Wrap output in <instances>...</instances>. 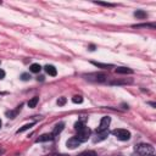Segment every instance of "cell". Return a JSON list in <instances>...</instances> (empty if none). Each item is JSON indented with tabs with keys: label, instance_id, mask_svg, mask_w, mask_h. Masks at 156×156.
Returning <instances> with one entry per match:
<instances>
[{
	"label": "cell",
	"instance_id": "cell-1",
	"mask_svg": "<svg viewBox=\"0 0 156 156\" xmlns=\"http://www.w3.org/2000/svg\"><path fill=\"white\" fill-rule=\"evenodd\" d=\"M135 153L140 156H151L154 154V146L150 144H139L135 146Z\"/></svg>",
	"mask_w": 156,
	"mask_h": 156
},
{
	"label": "cell",
	"instance_id": "cell-2",
	"mask_svg": "<svg viewBox=\"0 0 156 156\" xmlns=\"http://www.w3.org/2000/svg\"><path fill=\"white\" fill-rule=\"evenodd\" d=\"M112 134L116 137L117 139L122 140V142H127L131 139V133L127 129H121V128L115 129V131H112Z\"/></svg>",
	"mask_w": 156,
	"mask_h": 156
},
{
	"label": "cell",
	"instance_id": "cell-3",
	"mask_svg": "<svg viewBox=\"0 0 156 156\" xmlns=\"http://www.w3.org/2000/svg\"><path fill=\"white\" fill-rule=\"evenodd\" d=\"M77 132H78V134H77L76 138H77L80 143H84V142H87V140L89 139V137H90V129L87 126H84L82 129H79Z\"/></svg>",
	"mask_w": 156,
	"mask_h": 156
},
{
	"label": "cell",
	"instance_id": "cell-4",
	"mask_svg": "<svg viewBox=\"0 0 156 156\" xmlns=\"http://www.w3.org/2000/svg\"><path fill=\"white\" fill-rule=\"evenodd\" d=\"M83 77L88 80H93V82H105L106 80V76L104 73H89L84 74Z\"/></svg>",
	"mask_w": 156,
	"mask_h": 156
},
{
	"label": "cell",
	"instance_id": "cell-5",
	"mask_svg": "<svg viewBox=\"0 0 156 156\" xmlns=\"http://www.w3.org/2000/svg\"><path fill=\"white\" fill-rule=\"evenodd\" d=\"M110 122H111V118H110L109 116L102 117V118H101V121H100V124H99V127H98V129H96V132L99 133V132L107 131L109 126H110Z\"/></svg>",
	"mask_w": 156,
	"mask_h": 156
},
{
	"label": "cell",
	"instance_id": "cell-6",
	"mask_svg": "<svg viewBox=\"0 0 156 156\" xmlns=\"http://www.w3.org/2000/svg\"><path fill=\"white\" fill-rule=\"evenodd\" d=\"M80 145V142L77 139L76 137H72V138H70L67 142H66V146L68 148V149H76V148H78Z\"/></svg>",
	"mask_w": 156,
	"mask_h": 156
},
{
	"label": "cell",
	"instance_id": "cell-7",
	"mask_svg": "<svg viewBox=\"0 0 156 156\" xmlns=\"http://www.w3.org/2000/svg\"><path fill=\"white\" fill-rule=\"evenodd\" d=\"M54 139V135H53V133L51 134H42L38 139H37V143H44V142H50V140H53Z\"/></svg>",
	"mask_w": 156,
	"mask_h": 156
},
{
	"label": "cell",
	"instance_id": "cell-8",
	"mask_svg": "<svg viewBox=\"0 0 156 156\" xmlns=\"http://www.w3.org/2000/svg\"><path fill=\"white\" fill-rule=\"evenodd\" d=\"M109 135V131H104V132H99L98 133L96 138H94V143H99L104 139H106V137Z\"/></svg>",
	"mask_w": 156,
	"mask_h": 156
},
{
	"label": "cell",
	"instance_id": "cell-9",
	"mask_svg": "<svg viewBox=\"0 0 156 156\" xmlns=\"http://www.w3.org/2000/svg\"><path fill=\"white\" fill-rule=\"evenodd\" d=\"M45 68V72H47L49 76H53V77H55L56 74H57V71H56V68H55V66H53V65H47L44 67Z\"/></svg>",
	"mask_w": 156,
	"mask_h": 156
},
{
	"label": "cell",
	"instance_id": "cell-10",
	"mask_svg": "<svg viewBox=\"0 0 156 156\" xmlns=\"http://www.w3.org/2000/svg\"><path fill=\"white\" fill-rule=\"evenodd\" d=\"M116 73H120V74H131L133 73V70L128 67H117L116 68Z\"/></svg>",
	"mask_w": 156,
	"mask_h": 156
},
{
	"label": "cell",
	"instance_id": "cell-11",
	"mask_svg": "<svg viewBox=\"0 0 156 156\" xmlns=\"http://www.w3.org/2000/svg\"><path fill=\"white\" fill-rule=\"evenodd\" d=\"M133 82L132 79H124V80H118V79H116V80H111L110 82V84L111 85H121V84H131Z\"/></svg>",
	"mask_w": 156,
	"mask_h": 156
},
{
	"label": "cell",
	"instance_id": "cell-12",
	"mask_svg": "<svg viewBox=\"0 0 156 156\" xmlns=\"http://www.w3.org/2000/svg\"><path fill=\"white\" fill-rule=\"evenodd\" d=\"M63 127H65V124H63L62 122H61V123H57V124L55 126V128H54L53 135H57V134H60V133L63 131Z\"/></svg>",
	"mask_w": 156,
	"mask_h": 156
},
{
	"label": "cell",
	"instance_id": "cell-13",
	"mask_svg": "<svg viewBox=\"0 0 156 156\" xmlns=\"http://www.w3.org/2000/svg\"><path fill=\"white\" fill-rule=\"evenodd\" d=\"M134 16L137 17V19L144 20V19H146V17H148V14L145 12V11H143V10H137L134 12Z\"/></svg>",
	"mask_w": 156,
	"mask_h": 156
},
{
	"label": "cell",
	"instance_id": "cell-14",
	"mask_svg": "<svg viewBox=\"0 0 156 156\" xmlns=\"http://www.w3.org/2000/svg\"><path fill=\"white\" fill-rule=\"evenodd\" d=\"M21 107H22V105H20L19 107H17L16 110H14V111H9V112H6V116L9 117V118H15L16 116H17V113L20 112V110H21Z\"/></svg>",
	"mask_w": 156,
	"mask_h": 156
},
{
	"label": "cell",
	"instance_id": "cell-15",
	"mask_svg": "<svg viewBox=\"0 0 156 156\" xmlns=\"http://www.w3.org/2000/svg\"><path fill=\"white\" fill-rule=\"evenodd\" d=\"M40 70H42V66L39 63H32L31 67H30V71L33 72V73H39Z\"/></svg>",
	"mask_w": 156,
	"mask_h": 156
},
{
	"label": "cell",
	"instance_id": "cell-16",
	"mask_svg": "<svg viewBox=\"0 0 156 156\" xmlns=\"http://www.w3.org/2000/svg\"><path fill=\"white\" fill-rule=\"evenodd\" d=\"M91 63H93L94 66L99 67V68H111V67H113L112 65H107V63H101V62H95V61H91Z\"/></svg>",
	"mask_w": 156,
	"mask_h": 156
},
{
	"label": "cell",
	"instance_id": "cell-17",
	"mask_svg": "<svg viewBox=\"0 0 156 156\" xmlns=\"http://www.w3.org/2000/svg\"><path fill=\"white\" fill-rule=\"evenodd\" d=\"M33 126H34V123H28V124H25L23 127H21V128H20L19 131H17L16 133H17V134H20V133H23V132H26V131H28V129H31Z\"/></svg>",
	"mask_w": 156,
	"mask_h": 156
},
{
	"label": "cell",
	"instance_id": "cell-18",
	"mask_svg": "<svg viewBox=\"0 0 156 156\" xmlns=\"http://www.w3.org/2000/svg\"><path fill=\"white\" fill-rule=\"evenodd\" d=\"M38 101H39V98L38 96H34V98H32L30 101H28V106H30V107H36Z\"/></svg>",
	"mask_w": 156,
	"mask_h": 156
},
{
	"label": "cell",
	"instance_id": "cell-19",
	"mask_svg": "<svg viewBox=\"0 0 156 156\" xmlns=\"http://www.w3.org/2000/svg\"><path fill=\"white\" fill-rule=\"evenodd\" d=\"M78 156H96V153L93 151V150H87V151L80 153Z\"/></svg>",
	"mask_w": 156,
	"mask_h": 156
},
{
	"label": "cell",
	"instance_id": "cell-20",
	"mask_svg": "<svg viewBox=\"0 0 156 156\" xmlns=\"http://www.w3.org/2000/svg\"><path fill=\"white\" fill-rule=\"evenodd\" d=\"M72 102H74V104H82L83 102V98L80 95H74L72 98Z\"/></svg>",
	"mask_w": 156,
	"mask_h": 156
},
{
	"label": "cell",
	"instance_id": "cell-21",
	"mask_svg": "<svg viewBox=\"0 0 156 156\" xmlns=\"http://www.w3.org/2000/svg\"><path fill=\"white\" fill-rule=\"evenodd\" d=\"M96 5H100V6H106V8H112L115 6V4H111V3H104V1H95Z\"/></svg>",
	"mask_w": 156,
	"mask_h": 156
},
{
	"label": "cell",
	"instance_id": "cell-22",
	"mask_svg": "<svg viewBox=\"0 0 156 156\" xmlns=\"http://www.w3.org/2000/svg\"><path fill=\"white\" fill-rule=\"evenodd\" d=\"M134 28H140V27H150V28H153V30H155V23H144V25H134L133 26Z\"/></svg>",
	"mask_w": 156,
	"mask_h": 156
},
{
	"label": "cell",
	"instance_id": "cell-23",
	"mask_svg": "<svg viewBox=\"0 0 156 156\" xmlns=\"http://www.w3.org/2000/svg\"><path fill=\"white\" fill-rule=\"evenodd\" d=\"M66 104V98H59V99H57V105L59 106H62V105H65Z\"/></svg>",
	"mask_w": 156,
	"mask_h": 156
},
{
	"label": "cell",
	"instance_id": "cell-24",
	"mask_svg": "<svg viewBox=\"0 0 156 156\" xmlns=\"http://www.w3.org/2000/svg\"><path fill=\"white\" fill-rule=\"evenodd\" d=\"M21 79L22 80H30L31 79V74L30 73H22L21 74Z\"/></svg>",
	"mask_w": 156,
	"mask_h": 156
},
{
	"label": "cell",
	"instance_id": "cell-25",
	"mask_svg": "<svg viewBox=\"0 0 156 156\" xmlns=\"http://www.w3.org/2000/svg\"><path fill=\"white\" fill-rule=\"evenodd\" d=\"M5 77V71L4 70H0V79H3Z\"/></svg>",
	"mask_w": 156,
	"mask_h": 156
},
{
	"label": "cell",
	"instance_id": "cell-26",
	"mask_svg": "<svg viewBox=\"0 0 156 156\" xmlns=\"http://www.w3.org/2000/svg\"><path fill=\"white\" fill-rule=\"evenodd\" d=\"M48 156H67V155H62V154H50Z\"/></svg>",
	"mask_w": 156,
	"mask_h": 156
},
{
	"label": "cell",
	"instance_id": "cell-27",
	"mask_svg": "<svg viewBox=\"0 0 156 156\" xmlns=\"http://www.w3.org/2000/svg\"><path fill=\"white\" fill-rule=\"evenodd\" d=\"M89 50L94 51V50H95V45H90V47H89Z\"/></svg>",
	"mask_w": 156,
	"mask_h": 156
},
{
	"label": "cell",
	"instance_id": "cell-28",
	"mask_svg": "<svg viewBox=\"0 0 156 156\" xmlns=\"http://www.w3.org/2000/svg\"><path fill=\"white\" fill-rule=\"evenodd\" d=\"M4 153H5V150H4L3 148H0V155H3Z\"/></svg>",
	"mask_w": 156,
	"mask_h": 156
},
{
	"label": "cell",
	"instance_id": "cell-29",
	"mask_svg": "<svg viewBox=\"0 0 156 156\" xmlns=\"http://www.w3.org/2000/svg\"><path fill=\"white\" fill-rule=\"evenodd\" d=\"M1 124H3V123H1V120H0V127H1Z\"/></svg>",
	"mask_w": 156,
	"mask_h": 156
}]
</instances>
